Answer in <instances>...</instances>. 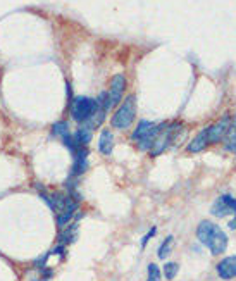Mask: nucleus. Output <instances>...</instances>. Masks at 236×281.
<instances>
[{"instance_id": "obj_10", "label": "nucleus", "mask_w": 236, "mask_h": 281, "mask_svg": "<svg viewBox=\"0 0 236 281\" xmlns=\"http://www.w3.org/2000/svg\"><path fill=\"white\" fill-rule=\"evenodd\" d=\"M114 150V135L111 129H102L99 136V152L102 155H111Z\"/></svg>"}, {"instance_id": "obj_16", "label": "nucleus", "mask_w": 236, "mask_h": 281, "mask_svg": "<svg viewBox=\"0 0 236 281\" xmlns=\"http://www.w3.org/2000/svg\"><path fill=\"white\" fill-rule=\"evenodd\" d=\"M164 276H166V279H174L176 274H178L179 271V264L178 262H166L164 264Z\"/></svg>"}, {"instance_id": "obj_9", "label": "nucleus", "mask_w": 236, "mask_h": 281, "mask_svg": "<svg viewBox=\"0 0 236 281\" xmlns=\"http://www.w3.org/2000/svg\"><path fill=\"white\" fill-rule=\"evenodd\" d=\"M217 274L222 279H233L236 278V255H229L224 257L221 262L217 264Z\"/></svg>"}, {"instance_id": "obj_21", "label": "nucleus", "mask_w": 236, "mask_h": 281, "mask_svg": "<svg viewBox=\"0 0 236 281\" xmlns=\"http://www.w3.org/2000/svg\"><path fill=\"white\" fill-rule=\"evenodd\" d=\"M33 281H40V279H33Z\"/></svg>"}, {"instance_id": "obj_6", "label": "nucleus", "mask_w": 236, "mask_h": 281, "mask_svg": "<svg viewBox=\"0 0 236 281\" xmlns=\"http://www.w3.org/2000/svg\"><path fill=\"white\" fill-rule=\"evenodd\" d=\"M124 88H126V78L124 74H116L112 79H111V88H109V106L116 107L117 104L123 100V93H124Z\"/></svg>"}, {"instance_id": "obj_20", "label": "nucleus", "mask_w": 236, "mask_h": 281, "mask_svg": "<svg viewBox=\"0 0 236 281\" xmlns=\"http://www.w3.org/2000/svg\"><path fill=\"white\" fill-rule=\"evenodd\" d=\"M229 228H231V229H236V214H234V219L229 221Z\"/></svg>"}, {"instance_id": "obj_18", "label": "nucleus", "mask_w": 236, "mask_h": 281, "mask_svg": "<svg viewBox=\"0 0 236 281\" xmlns=\"http://www.w3.org/2000/svg\"><path fill=\"white\" fill-rule=\"evenodd\" d=\"M147 271H149V278L147 281H162V274H161V269H159L157 264H149V267H147Z\"/></svg>"}, {"instance_id": "obj_15", "label": "nucleus", "mask_w": 236, "mask_h": 281, "mask_svg": "<svg viewBox=\"0 0 236 281\" xmlns=\"http://www.w3.org/2000/svg\"><path fill=\"white\" fill-rule=\"evenodd\" d=\"M67 133H71L69 131V123L67 121H57V123H54V126H52V135L54 136H66Z\"/></svg>"}, {"instance_id": "obj_1", "label": "nucleus", "mask_w": 236, "mask_h": 281, "mask_svg": "<svg viewBox=\"0 0 236 281\" xmlns=\"http://www.w3.org/2000/svg\"><path fill=\"white\" fill-rule=\"evenodd\" d=\"M197 238L207 247L212 255H221L227 249L226 233L212 221H202L197 228Z\"/></svg>"}, {"instance_id": "obj_4", "label": "nucleus", "mask_w": 236, "mask_h": 281, "mask_svg": "<svg viewBox=\"0 0 236 281\" xmlns=\"http://www.w3.org/2000/svg\"><path fill=\"white\" fill-rule=\"evenodd\" d=\"M97 111V100L90 97H74L71 102V116L76 123L85 124L93 117Z\"/></svg>"}, {"instance_id": "obj_5", "label": "nucleus", "mask_w": 236, "mask_h": 281, "mask_svg": "<svg viewBox=\"0 0 236 281\" xmlns=\"http://www.w3.org/2000/svg\"><path fill=\"white\" fill-rule=\"evenodd\" d=\"M231 126V117L229 116H222L221 119L217 121L216 124L207 128V138H209V145H216L221 140H224L227 129Z\"/></svg>"}, {"instance_id": "obj_12", "label": "nucleus", "mask_w": 236, "mask_h": 281, "mask_svg": "<svg viewBox=\"0 0 236 281\" xmlns=\"http://www.w3.org/2000/svg\"><path fill=\"white\" fill-rule=\"evenodd\" d=\"M76 237H78V223H73V224H67L66 228H62L61 235H59V245H69V243H73L76 240Z\"/></svg>"}, {"instance_id": "obj_7", "label": "nucleus", "mask_w": 236, "mask_h": 281, "mask_svg": "<svg viewBox=\"0 0 236 281\" xmlns=\"http://www.w3.org/2000/svg\"><path fill=\"white\" fill-rule=\"evenodd\" d=\"M210 212L217 217H224L227 214H236V199L231 195H222L214 202Z\"/></svg>"}, {"instance_id": "obj_11", "label": "nucleus", "mask_w": 236, "mask_h": 281, "mask_svg": "<svg viewBox=\"0 0 236 281\" xmlns=\"http://www.w3.org/2000/svg\"><path fill=\"white\" fill-rule=\"evenodd\" d=\"M209 147V138H207V128L202 129V131L193 138L192 142H190L188 145V152H193V154H199L202 150H205Z\"/></svg>"}, {"instance_id": "obj_14", "label": "nucleus", "mask_w": 236, "mask_h": 281, "mask_svg": "<svg viewBox=\"0 0 236 281\" xmlns=\"http://www.w3.org/2000/svg\"><path fill=\"white\" fill-rule=\"evenodd\" d=\"M224 147H226V150L236 154V116H234V119L231 121V126L224 136Z\"/></svg>"}, {"instance_id": "obj_8", "label": "nucleus", "mask_w": 236, "mask_h": 281, "mask_svg": "<svg viewBox=\"0 0 236 281\" xmlns=\"http://www.w3.org/2000/svg\"><path fill=\"white\" fill-rule=\"evenodd\" d=\"M88 169V150L81 147L73 154V166H71V178H79Z\"/></svg>"}, {"instance_id": "obj_13", "label": "nucleus", "mask_w": 236, "mask_h": 281, "mask_svg": "<svg viewBox=\"0 0 236 281\" xmlns=\"http://www.w3.org/2000/svg\"><path fill=\"white\" fill-rule=\"evenodd\" d=\"M91 131H93V129H90L86 124H83V126H79L78 129H76V133H73V136H74V142L78 144V147H86L88 144H90Z\"/></svg>"}, {"instance_id": "obj_17", "label": "nucleus", "mask_w": 236, "mask_h": 281, "mask_svg": "<svg viewBox=\"0 0 236 281\" xmlns=\"http://www.w3.org/2000/svg\"><path fill=\"white\" fill-rule=\"evenodd\" d=\"M172 240H174V238L171 237H167L166 240H164L162 243H161V247H159V252H157V255H159V259H166L167 255H169V252H171V245H172Z\"/></svg>"}, {"instance_id": "obj_19", "label": "nucleus", "mask_w": 236, "mask_h": 281, "mask_svg": "<svg viewBox=\"0 0 236 281\" xmlns=\"http://www.w3.org/2000/svg\"><path fill=\"white\" fill-rule=\"evenodd\" d=\"M155 233H157V228H155V226H152V228L149 229V233H147L145 237H143V240H141V249H145L147 243H149L150 238H154V237H155Z\"/></svg>"}, {"instance_id": "obj_2", "label": "nucleus", "mask_w": 236, "mask_h": 281, "mask_svg": "<svg viewBox=\"0 0 236 281\" xmlns=\"http://www.w3.org/2000/svg\"><path fill=\"white\" fill-rule=\"evenodd\" d=\"M164 126H166V123L154 124L152 121L143 119V121L138 123L136 129L133 131L131 140L138 145V149H140V150H150L152 144L155 142V138H157L159 133L162 131Z\"/></svg>"}, {"instance_id": "obj_3", "label": "nucleus", "mask_w": 236, "mask_h": 281, "mask_svg": "<svg viewBox=\"0 0 236 281\" xmlns=\"http://www.w3.org/2000/svg\"><path fill=\"white\" fill-rule=\"evenodd\" d=\"M134 116H136V97L134 95H128L124 102L121 104L119 109L114 112L111 124L116 129H128L133 124Z\"/></svg>"}]
</instances>
